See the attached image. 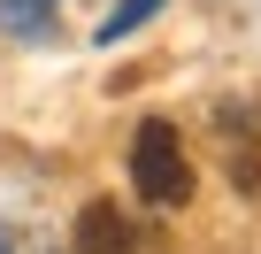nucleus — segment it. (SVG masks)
<instances>
[{
  "instance_id": "nucleus-1",
  "label": "nucleus",
  "mask_w": 261,
  "mask_h": 254,
  "mask_svg": "<svg viewBox=\"0 0 261 254\" xmlns=\"http://www.w3.org/2000/svg\"><path fill=\"white\" fill-rule=\"evenodd\" d=\"M130 185L154 208H177L192 193V162L177 147V123H139V139H130Z\"/></svg>"
},
{
  "instance_id": "nucleus-2",
  "label": "nucleus",
  "mask_w": 261,
  "mask_h": 254,
  "mask_svg": "<svg viewBox=\"0 0 261 254\" xmlns=\"http://www.w3.org/2000/svg\"><path fill=\"white\" fill-rule=\"evenodd\" d=\"M130 246H139V231H130V216L115 200H92L69 231V254H130Z\"/></svg>"
},
{
  "instance_id": "nucleus-3",
  "label": "nucleus",
  "mask_w": 261,
  "mask_h": 254,
  "mask_svg": "<svg viewBox=\"0 0 261 254\" xmlns=\"http://www.w3.org/2000/svg\"><path fill=\"white\" fill-rule=\"evenodd\" d=\"M0 24L16 39H46L54 31V0H0Z\"/></svg>"
},
{
  "instance_id": "nucleus-4",
  "label": "nucleus",
  "mask_w": 261,
  "mask_h": 254,
  "mask_svg": "<svg viewBox=\"0 0 261 254\" xmlns=\"http://www.w3.org/2000/svg\"><path fill=\"white\" fill-rule=\"evenodd\" d=\"M154 8H162V0H130V8H115V16L100 24V47H115V39H130V31H139V24L154 16Z\"/></svg>"
},
{
  "instance_id": "nucleus-5",
  "label": "nucleus",
  "mask_w": 261,
  "mask_h": 254,
  "mask_svg": "<svg viewBox=\"0 0 261 254\" xmlns=\"http://www.w3.org/2000/svg\"><path fill=\"white\" fill-rule=\"evenodd\" d=\"M230 177H238V193H261V154H230Z\"/></svg>"
},
{
  "instance_id": "nucleus-6",
  "label": "nucleus",
  "mask_w": 261,
  "mask_h": 254,
  "mask_svg": "<svg viewBox=\"0 0 261 254\" xmlns=\"http://www.w3.org/2000/svg\"><path fill=\"white\" fill-rule=\"evenodd\" d=\"M0 254H8V239H0Z\"/></svg>"
}]
</instances>
